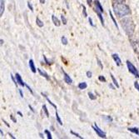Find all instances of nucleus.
I'll list each match as a JSON object with an SVG mask.
<instances>
[{"label": "nucleus", "mask_w": 139, "mask_h": 139, "mask_svg": "<svg viewBox=\"0 0 139 139\" xmlns=\"http://www.w3.org/2000/svg\"><path fill=\"white\" fill-rule=\"evenodd\" d=\"M39 136H40V137L41 138H44V136H43V133H39Z\"/></svg>", "instance_id": "nucleus-45"}, {"label": "nucleus", "mask_w": 139, "mask_h": 139, "mask_svg": "<svg viewBox=\"0 0 139 139\" xmlns=\"http://www.w3.org/2000/svg\"><path fill=\"white\" fill-rule=\"evenodd\" d=\"M109 14H110V17H111V18H112V22H113V23H114V25L116 26L117 29H118V25H117V21L115 20V18L113 17V15H112V11H110V10H109Z\"/></svg>", "instance_id": "nucleus-16"}, {"label": "nucleus", "mask_w": 139, "mask_h": 139, "mask_svg": "<svg viewBox=\"0 0 139 139\" xmlns=\"http://www.w3.org/2000/svg\"><path fill=\"white\" fill-rule=\"evenodd\" d=\"M25 87L27 88L28 89V90L30 91V93H32V94L33 93V90H32V88H31L29 87V86H28V85L27 84V83H25Z\"/></svg>", "instance_id": "nucleus-35"}, {"label": "nucleus", "mask_w": 139, "mask_h": 139, "mask_svg": "<svg viewBox=\"0 0 139 139\" xmlns=\"http://www.w3.org/2000/svg\"><path fill=\"white\" fill-rule=\"evenodd\" d=\"M134 87H135V88L137 89V90L139 92V83H138L137 81H136V82H134Z\"/></svg>", "instance_id": "nucleus-33"}, {"label": "nucleus", "mask_w": 139, "mask_h": 139, "mask_svg": "<svg viewBox=\"0 0 139 139\" xmlns=\"http://www.w3.org/2000/svg\"><path fill=\"white\" fill-rule=\"evenodd\" d=\"M110 76H111V78H112V83H113V84L116 86L117 87V88H119V84H118V83H117V81L116 80V78H114V76L112 74H110Z\"/></svg>", "instance_id": "nucleus-18"}, {"label": "nucleus", "mask_w": 139, "mask_h": 139, "mask_svg": "<svg viewBox=\"0 0 139 139\" xmlns=\"http://www.w3.org/2000/svg\"><path fill=\"white\" fill-rule=\"evenodd\" d=\"M41 94H42V95H43V97H45V98L47 99V101H48V103H49V104H50V105H52V107H54V108H55V109H56V110H57V106H56V105H55V104H54L53 103H52V101L50 100V99H49V98H48V97H47V96H46V95H45V94H44L43 93H42Z\"/></svg>", "instance_id": "nucleus-15"}, {"label": "nucleus", "mask_w": 139, "mask_h": 139, "mask_svg": "<svg viewBox=\"0 0 139 139\" xmlns=\"http://www.w3.org/2000/svg\"><path fill=\"white\" fill-rule=\"evenodd\" d=\"M128 131L132 133H134V134L139 136V129L137 127H129L128 128Z\"/></svg>", "instance_id": "nucleus-13"}, {"label": "nucleus", "mask_w": 139, "mask_h": 139, "mask_svg": "<svg viewBox=\"0 0 139 139\" xmlns=\"http://www.w3.org/2000/svg\"><path fill=\"white\" fill-rule=\"evenodd\" d=\"M98 80L99 81H100V82H103V83H105V82H106V78H105L104 77H103V76H99V77H98Z\"/></svg>", "instance_id": "nucleus-29"}, {"label": "nucleus", "mask_w": 139, "mask_h": 139, "mask_svg": "<svg viewBox=\"0 0 139 139\" xmlns=\"http://www.w3.org/2000/svg\"><path fill=\"white\" fill-rule=\"evenodd\" d=\"M88 97L91 100H96L97 99V96H95L93 93H88Z\"/></svg>", "instance_id": "nucleus-22"}, {"label": "nucleus", "mask_w": 139, "mask_h": 139, "mask_svg": "<svg viewBox=\"0 0 139 139\" xmlns=\"http://www.w3.org/2000/svg\"><path fill=\"white\" fill-rule=\"evenodd\" d=\"M0 133H1V137H4V132L2 129H0Z\"/></svg>", "instance_id": "nucleus-46"}, {"label": "nucleus", "mask_w": 139, "mask_h": 139, "mask_svg": "<svg viewBox=\"0 0 139 139\" xmlns=\"http://www.w3.org/2000/svg\"><path fill=\"white\" fill-rule=\"evenodd\" d=\"M9 137H12L13 139H15V138H16V137H14V135H13V134H12V133H9Z\"/></svg>", "instance_id": "nucleus-42"}, {"label": "nucleus", "mask_w": 139, "mask_h": 139, "mask_svg": "<svg viewBox=\"0 0 139 139\" xmlns=\"http://www.w3.org/2000/svg\"><path fill=\"white\" fill-rule=\"evenodd\" d=\"M92 3H93V0H87V4H88V6H91Z\"/></svg>", "instance_id": "nucleus-39"}, {"label": "nucleus", "mask_w": 139, "mask_h": 139, "mask_svg": "<svg viewBox=\"0 0 139 139\" xmlns=\"http://www.w3.org/2000/svg\"><path fill=\"white\" fill-rule=\"evenodd\" d=\"M97 62H98V66L100 67V68L101 69H103V65L102 64V62H101V60L100 59H97Z\"/></svg>", "instance_id": "nucleus-30"}, {"label": "nucleus", "mask_w": 139, "mask_h": 139, "mask_svg": "<svg viewBox=\"0 0 139 139\" xmlns=\"http://www.w3.org/2000/svg\"><path fill=\"white\" fill-rule=\"evenodd\" d=\"M56 119H57V122L59 123V125H62V119L61 117H59L58 115V112H57V111L56 110Z\"/></svg>", "instance_id": "nucleus-19"}, {"label": "nucleus", "mask_w": 139, "mask_h": 139, "mask_svg": "<svg viewBox=\"0 0 139 139\" xmlns=\"http://www.w3.org/2000/svg\"><path fill=\"white\" fill-rule=\"evenodd\" d=\"M93 129L95 131V132L97 133V135H98V137H100L102 138H106L107 137L106 133H105L102 129H100V128H99L98 126L97 125V123H95V124L93 126Z\"/></svg>", "instance_id": "nucleus-4"}, {"label": "nucleus", "mask_w": 139, "mask_h": 139, "mask_svg": "<svg viewBox=\"0 0 139 139\" xmlns=\"http://www.w3.org/2000/svg\"><path fill=\"white\" fill-rule=\"evenodd\" d=\"M0 44H1V46L3 45V44H4V40H3V39H1V40H0Z\"/></svg>", "instance_id": "nucleus-49"}, {"label": "nucleus", "mask_w": 139, "mask_h": 139, "mask_svg": "<svg viewBox=\"0 0 139 139\" xmlns=\"http://www.w3.org/2000/svg\"><path fill=\"white\" fill-rule=\"evenodd\" d=\"M109 88H111L112 89H115V88L112 86V84H109Z\"/></svg>", "instance_id": "nucleus-48"}, {"label": "nucleus", "mask_w": 139, "mask_h": 139, "mask_svg": "<svg viewBox=\"0 0 139 139\" xmlns=\"http://www.w3.org/2000/svg\"><path fill=\"white\" fill-rule=\"evenodd\" d=\"M17 113H18V115H19L20 117H23V114H22V112H21L18 111V112H17Z\"/></svg>", "instance_id": "nucleus-44"}, {"label": "nucleus", "mask_w": 139, "mask_h": 139, "mask_svg": "<svg viewBox=\"0 0 139 139\" xmlns=\"http://www.w3.org/2000/svg\"><path fill=\"white\" fill-rule=\"evenodd\" d=\"M94 4H95V12L97 13V14H102V13L103 12V8L102 6V4H100V2L98 0H95L94 1Z\"/></svg>", "instance_id": "nucleus-5"}, {"label": "nucleus", "mask_w": 139, "mask_h": 139, "mask_svg": "<svg viewBox=\"0 0 139 139\" xmlns=\"http://www.w3.org/2000/svg\"><path fill=\"white\" fill-rule=\"evenodd\" d=\"M15 78H16V80H17V82H18V83L19 84L21 87H24L25 86V83L23 82V80L22 79V77L20 76V74L19 73H16L15 74Z\"/></svg>", "instance_id": "nucleus-7"}, {"label": "nucleus", "mask_w": 139, "mask_h": 139, "mask_svg": "<svg viewBox=\"0 0 139 139\" xmlns=\"http://www.w3.org/2000/svg\"><path fill=\"white\" fill-rule=\"evenodd\" d=\"M88 21H89V23H90L91 26H93V27H94V23H93V19H92V18H88Z\"/></svg>", "instance_id": "nucleus-36"}, {"label": "nucleus", "mask_w": 139, "mask_h": 139, "mask_svg": "<svg viewBox=\"0 0 139 139\" xmlns=\"http://www.w3.org/2000/svg\"><path fill=\"white\" fill-rule=\"evenodd\" d=\"M10 118H11V119H12V121H13V122H17V120H16V119H15V118H14V116H13V115H12V114H11V115H10Z\"/></svg>", "instance_id": "nucleus-37"}, {"label": "nucleus", "mask_w": 139, "mask_h": 139, "mask_svg": "<svg viewBox=\"0 0 139 139\" xmlns=\"http://www.w3.org/2000/svg\"><path fill=\"white\" fill-rule=\"evenodd\" d=\"M4 9H5L4 0H0V17H2L3 14H4Z\"/></svg>", "instance_id": "nucleus-11"}, {"label": "nucleus", "mask_w": 139, "mask_h": 139, "mask_svg": "<svg viewBox=\"0 0 139 139\" xmlns=\"http://www.w3.org/2000/svg\"><path fill=\"white\" fill-rule=\"evenodd\" d=\"M115 2H118V3H123L125 1V0H113Z\"/></svg>", "instance_id": "nucleus-43"}, {"label": "nucleus", "mask_w": 139, "mask_h": 139, "mask_svg": "<svg viewBox=\"0 0 139 139\" xmlns=\"http://www.w3.org/2000/svg\"><path fill=\"white\" fill-rule=\"evenodd\" d=\"M28 107H29V108H30V110H31V111H32V112H33V113H34V112H35V110H34V109H33V107H32V106H31V105H28Z\"/></svg>", "instance_id": "nucleus-40"}, {"label": "nucleus", "mask_w": 139, "mask_h": 139, "mask_svg": "<svg viewBox=\"0 0 139 139\" xmlns=\"http://www.w3.org/2000/svg\"><path fill=\"white\" fill-rule=\"evenodd\" d=\"M43 112H45L46 117H49V112H48V108H47V106H46V105H43Z\"/></svg>", "instance_id": "nucleus-21"}, {"label": "nucleus", "mask_w": 139, "mask_h": 139, "mask_svg": "<svg viewBox=\"0 0 139 139\" xmlns=\"http://www.w3.org/2000/svg\"><path fill=\"white\" fill-rule=\"evenodd\" d=\"M86 74H87V77H88V78H92V76H93V73L90 72V71H88Z\"/></svg>", "instance_id": "nucleus-34"}, {"label": "nucleus", "mask_w": 139, "mask_h": 139, "mask_svg": "<svg viewBox=\"0 0 139 139\" xmlns=\"http://www.w3.org/2000/svg\"><path fill=\"white\" fill-rule=\"evenodd\" d=\"M103 118H104L105 120H106V121H107V122H112V117H110V116H104Z\"/></svg>", "instance_id": "nucleus-25"}, {"label": "nucleus", "mask_w": 139, "mask_h": 139, "mask_svg": "<svg viewBox=\"0 0 139 139\" xmlns=\"http://www.w3.org/2000/svg\"><path fill=\"white\" fill-rule=\"evenodd\" d=\"M112 9H113L114 14L120 18L125 17L131 14V10L128 5L123 4V3L115 2L112 4Z\"/></svg>", "instance_id": "nucleus-1"}, {"label": "nucleus", "mask_w": 139, "mask_h": 139, "mask_svg": "<svg viewBox=\"0 0 139 139\" xmlns=\"http://www.w3.org/2000/svg\"><path fill=\"white\" fill-rule=\"evenodd\" d=\"M138 59H139V57H138Z\"/></svg>", "instance_id": "nucleus-51"}, {"label": "nucleus", "mask_w": 139, "mask_h": 139, "mask_svg": "<svg viewBox=\"0 0 139 139\" xmlns=\"http://www.w3.org/2000/svg\"><path fill=\"white\" fill-rule=\"evenodd\" d=\"M28 64H29V67L31 71L33 73H36L37 72V69H36V67H35V64H34V62H33V59H30L29 62H28Z\"/></svg>", "instance_id": "nucleus-9"}, {"label": "nucleus", "mask_w": 139, "mask_h": 139, "mask_svg": "<svg viewBox=\"0 0 139 139\" xmlns=\"http://www.w3.org/2000/svg\"><path fill=\"white\" fill-rule=\"evenodd\" d=\"M78 88L80 89V90H83V89H86L88 88V84H87V83H85V82H83V83H80L79 84H78Z\"/></svg>", "instance_id": "nucleus-14"}, {"label": "nucleus", "mask_w": 139, "mask_h": 139, "mask_svg": "<svg viewBox=\"0 0 139 139\" xmlns=\"http://www.w3.org/2000/svg\"><path fill=\"white\" fill-rule=\"evenodd\" d=\"M51 129H52V131H54V128H53V127H52H52H51Z\"/></svg>", "instance_id": "nucleus-50"}, {"label": "nucleus", "mask_w": 139, "mask_h": 139, "mask_svg": "<svg viewBox=\"0 0 139 139\" xmlns=\"http://www.w3.org/2000/svg\"><path fill=\"white\" fill-rule=\"evenodd\" d=\"M43 59H44V61H45V62H46V63H47V64L50 65V64L52 63V62H51L50 61H49V60H48V58H47V57H46V56H45V55H43Z\"/></svg>", "instance_id": "nucleus-31"}, {"label": "nucleus", "mask_w": 139, "mask_h": 139, "mask_svg": "<svg viewBox=\"0 0 139 139\" xmlns=\"http://www.w3.org/2000/svg\"><path fill=\"white\" fill-rule=\"evenodd\" d=\"M112 58H113V60L115 61V62H116L117 66H120V65L122 64V60H121V58L119 57L118 54L113 53V54L112 55Z\"/></svg>", "instance_id": "nucleus-8"}, {"label": "nucleus", "mask_w": 139, "mask_h": 139, "mask_svg": "<svg viewBox=\"0 0 139 139\" xmlns=\"http://www.w3.org/2000/svg\"><path fill=\"white\" fill-rule=\"evenodd\" d=\"M38 71L39 74H40L42 77L45 78L47 80H49V76H48V74L46 72H44V71H43V70L40 69V68H38Z\"/></svg>", "instance_id": "nucleus-12"}, {"label": "nucleus", "mask_w": 139, "mask_h": 139, "mask_svg": "<svg viewBox=\"0 0 139 139\" xmlns=\"http://www.w3.org/2000/svg\"><path fill=\"white\" fill-rule=\"evenodd\" d=\"M126 63H127L128 71H129L132 74L134 75L136 78H139V72H138V70L137 69V67H136L130 61H128V60L126 62Z\"/></svg>", "instance_id": "nucleus-3"}, {"label": "nucleus", "mask_w": 139, "mask_h": 139, "mask_svg": "<svg viewBox=\"0 0 139 139\" xmlns=\"http://www.w3.org/2000/svg\"><path fill=\"white\" fill-rule=\"evenodd\" d=\"M62 73H63V79H64V82L67 83V84H72L73 83V80L72 78H70V76L67 74V73H65V71L62 70Z\"/></svg>", "instance_id": "nucleus-6"}, {"label": "nucleus", "mask_w": 139, "mask_h": 139, "mask_svg": "<svg viewBox=\"0 0 139 139\" xmlns=\"http://www.w3.org/2000/svg\"><path fill=\"white\" fill-rule=\"evenodd\" d=\"M71 134H73V135H74L75 137H78V138H80V139H83V137H81V136L78 134V133H76V132H74L73 131H71Z\"/></svg>", "instance_id": "nucleus-27"}, {"label": "nucleus", "mask_w": 139, "mask_h": 139, "mask_svg": "<svg viewBox=\"0 0 139 139\" xmlns=\"http://www.w3.org/2000/svg\"><path fill=\"white\" fill-rule=\"evenodd\" d=\"M61 41H62V43L63 44V45H67V44L68 43V40H67V38L65 36H62V38H61Z\"/></svg>", "instance_id": "nucleus-20"}, {"label": "nucleus", "mask_w": 139, "mask_h": 139, "mask_svg": "<svg viewBox=\"0 0 139 139\" xmlns=\"http://www.w3.org/2000/svg\"><path fill=\"white\" fill-rule=\"evenodd\" d=\"M28 9H29L31 11L33 12V5L31 4V3L30 2H28Z\"/></svg>", "instance_id": "nucleus-32"}, {"label": "nucleus", "mask_w": 139, "mask_h": 139, "mask_svg": "<svg viewBox=\"0 0 139 139\" xmlns=\"http://www.w3.org/2000/svg\"><path fill=\"white\" fill-rule=\"evenodd\" d=\"M36 23H37V25H38L39 28H43V22L39 18H36Z\"/></svg>", "instance_id": "nucleus-17"}, {"label": "nucleus", "mask_w": 139, "mask_h": 139, "mask_svg": "<svg viewBox=\"0 0 139 139\" xmlns=\"http://www.w3.org/2000/svg\"><path fill=\"white\" fill-rule=\"evenodd\" d=\"M83 7V16H84L85 18L88 17V14H87V10H86V7L84 6V5H82Z\"/></svg>", "instance_id": "nucleus-24"}, {"label": "nucleus", "mask_w": 139, "mask_h": 139, "mask_svg": "<svg viewBox=\"0 0 139 139\" xmlns=\"http://www.w3.org/2000/svg\"><path fill=\"white\" fill-rule=\"evenodd\" d=\"M18 92H19V94H20V97L21 98H23V91H22V89H18Z\"/></svg>", "instance_id": "nucleus-38"}, {"label": "nucleus", "mask_w": 139, "mask_h": 139, "mask_svg": "<svg viewBox=\"0 0 139 139\" xmlns=\"http://www.w3.org/2000/svg\"><path fill=\"white\" fill-rule=\"evenodd\" d=\"M61 20H62V23H63L64 25L67 24V18H65L64 15H62V16H61Z\"/></svg>", "instance_id": "nucleus-26"}, {"label": "nucleus", "mask_w": 139, "mask_h": 139, "mask_svg": "<svg viewBox=\"0 0 139 139\" xmlns=\"http://www.w3.org/2000/svg\"><path fill=\"white\" fill-rule=\"evenodd\" d=\"M52 23H53V24L55 26H57V27H59V26L61 25L60 20L56 16H54V15H52Z\"/></svg>", "instance_id": "nucleus-10"}, {"label": "nucleus", "mask_w": 139, "mask_h": 139, "mask_svg": "<svg viewBox=\"0 0 139 139\" xmlns=\"http://www.w3.org/2000/svg\"><path fill=\"white\" fill-rule=\"evenodd\" d=\"M122 27L124 29L126 34L128 37H131L133 35L135 31V24L133 23L132 19L131 18H125L123 20L121 21Z\"/></svg>", "instance_id": "nucleus-2"}, {"label": "nucleus", "mask_w": 139, "mask_h": 139, "mask_svg": "<svg viewBox=\"0 0 139 139\" xmlns=\"http://www.w3.org/2000/svg\"><path fill=\"white\" fill-rule=\"evenodd\" d=\"M40 1V3L42 4H45V0H39Z\"/></svg>", "instance_id": "nucleus-47"}, {"label": "nucleus", "mask_w": 139, "mask_h": 139, "mask_svg": "<svg viewBox=\"0 0 139 139\" xmlns=\"http://www.w3.org/2000/svg\"><path fill=\"white\" fill-rule=\"evenodd\" d=\"M2 120H3V122H4L5 123V125H6L8 127H10V125H9V123H8V122H7L6 121H5V120H4V119H2Z\"/></svg>", "instance_id": "nucleus-41"}, {"label": "nucleus", "mask_w": 139, "mask_h": 139, "mask_svg": "<svg viewBox=\"0 0 139 139\" xmlns=\"http://www.w3.org/2000/svg\"><path fill=\"white\" fill-rule=\"evenodd\" d=\"M44 133L47 135V137H48V139H52V134L50 133V132H49L48 130H45L44 131Z\"/></svg>", "instance_id": "nucleus-23"}, {"label": "nucleus", "mask_w": 139, "mask_h": 139, "mask_svg": "<svg viewBox=\"0 0 139 139\" xmlns=\"http://www.w3.org/2000/svg\"><path fill=\"white\" fill-rule=\"evenodd\" d=\"M10 77H11V78H12V80H13V82H14V84H15V86H16V87H17V86H18V82H17V80H16V78H14V76H13L12 74H11V75H10Z\"/></svg>", "instance_id": "nucleus-28"}]
</instances>
